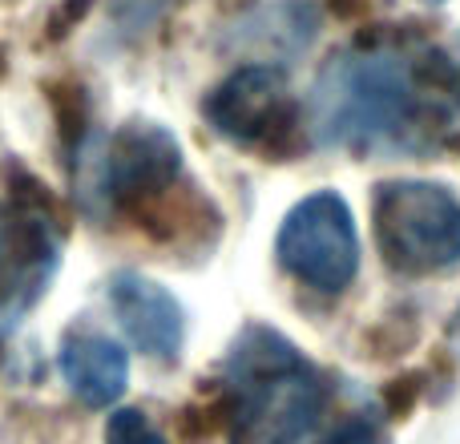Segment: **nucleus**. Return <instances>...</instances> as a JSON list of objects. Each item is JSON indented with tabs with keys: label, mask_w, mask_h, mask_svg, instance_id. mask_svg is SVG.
Masks as SVG:
<instances>
[{
	"label": "nucleus",
	"mask_w": 460,
	"mask_h": 444,
	"mask_svg": "<svg viewBox=\"0 0 460 444\" xmlns=\"http://www.w3.org/2000/svg\"><path fill=\"white\" fill-rule=\"evenodd\" d=\"M234 392L230 444H299L319 421V376L270 327H246L226 360Z\"/></svg>",
	"instance_id": "f257e3e1"
},
{
	"label": "nucleus",
	"mask_w": 460,
	"mask_h": 444,
	"mask_svg": "<svg viewBox=\"0 0 460 444\" xmlns=\"http://www.w3.org/2000/svg\"><path fill=\"white\" fill-rule=\"evenodd\" d=\"M420 93L404 57L348 53L323 69L311 97V129L323 146H384L416 129Z\"/></svg>",
	"instance_id": "f03ea898"
},
{
	"label": "nucleus",
	"mask_w": 460,
	"mask_h": 444,
	"mask_svg": "<svg viewBox=\"0 0 460 444\" xmlns=\"http://www.w3.org/2000/svg\"><path fill=\"white\" fill-rule=\"evenodd\" d=\"M376 243L404 275L445 271L460 259V202L432 182H384L376 191Z\"/></svg>",
	"instance_id": "7ed1b4c3"
},
{
	"label": "nucleus",
	"mask_w": 460,
	"mask_h": 444,
	"mask_svg": "<svg viewBox=\"0 0 460 444\" xmlns=\"http://www.w3.org/2000/svg\"><path fill=\"white\" fill-rule=\"evenodd\" d=\"M279 262L315 291H343L359 271V235L348 202L335 191L303 199L279 230Z\"/></svg>",
	"instance_id": "20e7f679"
},
{
	"label": "nucleus",
	"mask_w": 460,
	"mask_h": 444,
	"mask_svg": "<svg viewBox=\"0 0 460 444\" xmlns=\"http://www.w3.org/2000/svg\"><path fill=\"white\" fill-rule=\"evenodd\" d=\"M57 235L45 210L13 202L0 215V335H8L45 295L57 271Z\"/></svg>",
	"instance_id": "39448f33"
},
{
	"label": "nucleus",
	"mask_w": 460,
	"mask_h": 444,
	"mask_svg": "<svg viewBox=\"0 0 460 444\" xmlns=\"http://www.w3.org/2000/svg\"><path fill=\"white\" fill-rule=\"evenodd\" d=\"M207 118L215 121L218 134L238 146H259V150L279 146L287 138V129L295 126L291 89H287L283 69L246 65V69L230 73L210 93Z\"/></svg>",
	"instance_id": "423d86ee"
},
{
	"label": "nucleus",
	"mask_w": 460,
	"mask_h": 444,
	"mask_svg": "<svg viewBox=\"0 0 460 444\" xmlns=\"http://www.w3.org/2000/svg\"><path fill=\"white\" fill-rule=\"evenodd\" d=\"M178 170H182V150L166 129L126 126L102 154V194L134 207L150 194L170 191Z\"/></svg>",
	"instance_id": "0eeeda50"
},
{
	"label": "nucleus",
	"mask_w": 460,
	"mask_h": 444,
	"mask_svg": "<svg viewBox=\"0 0 460 444\" xmlns=\"http://www.w3.org/2000/svg\"><path fill=\"white\" fill-rule=\"evenodd\" d=\"M110 303L126 335L154 360H174L182 351L186 319L178 299L162 283L146 275H118L110 287Z\"/></svg>",
	"instance_id": "6e6552de"
},
{
	"label": "nucleus",
	"mask_w": 460,
	"mask_h": 444,
	"mask_svg": "<svg viewBox=\"0 0 460 444\" xmlns=\"http://www.w3.org/2000/svg\"><path fill=\"white\" fill-rule=\"evenodd\" d=\"M61 372L69 380V388L77 392V400H85L89 408H105L126 392L129 360L126 348L113 343L110 335L73 332L61 343Z\"/></svg>",
	"instance_id": "1a4fd4ad"
},
{
	"label": "nucleus",
	"mask_w": 460,
	"mask_h": 444,
	"mask_svg": "<svg viewBox=\"0 0 460 444\" xmlns=\"http://www.w3.org/2000/svg\"><path fill=\"white\" fill-rule=\"evenodd\" d=\"M105 444H166L162 432L146 421V413L137 408H118L105 424Z\"/></svg>",
	"instance_id": "9d476101"
},
{
	"label": "nucleus",
	"mask_w": 460,
	"mask_h": 444,
	"mask_svg": "<svg viewBox=\"0 0 460 444\" xmlns=\"http://www.w3.org/2000/svg\"><path fill=\"white\" fill-rule=\"evenodd\" d=\"M319 444H384V437L376 432V424H367V421H348V424H340L335 432H327Z\"/></svg>",
	"instance_id": "9b49d317"
},
{
	"label": "nucleus",
	"mask_w": 460,
	"mask_h": 444,
	"mask_svg": "<svg viewBox=\"0 0 460 444\" xmlns=\"http://www.w3.org/2000/svg\"><path fill=\"white\" fill-rule=\"evenodd\" d=\"M420 4H445V0H420Z\"/></svg>",
	"instance_id": "f8f14e48"
},
{
	"label": "nucleus",
	"mask_w": 460,
	"mask_h": 444,
	"mask_svg": "<svg viewBox=\"0 0 460 444\" xmlns=\"http://www.w3.org/2000/svg\"><path fill=\"white\" fill-rule=\"evenodd\" d=\"M456 327H460V315H456Z\"/></svg>",
	"instance_id": "ddd939ff"
}]
</instances>
